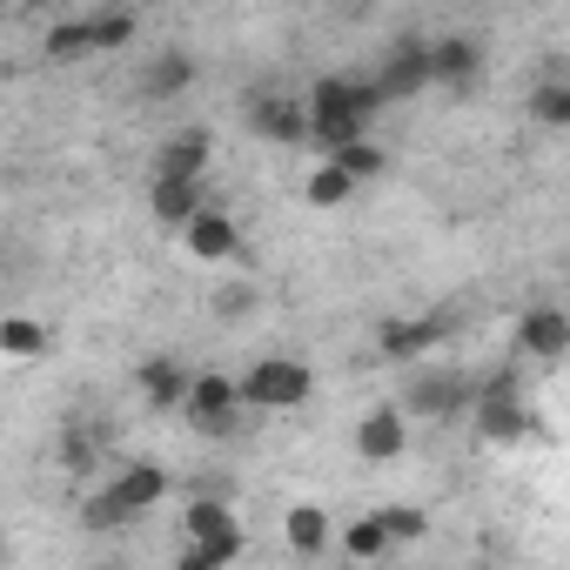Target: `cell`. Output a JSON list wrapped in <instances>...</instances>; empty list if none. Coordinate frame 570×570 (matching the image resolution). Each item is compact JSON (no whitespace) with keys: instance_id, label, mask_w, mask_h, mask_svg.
<instances>
[{"instance_id":"obj_1","label":"cell","mask_w":570,"mask_h":570,"mask_svg":"<svg viewBox=\"0 0 570 570\" xmlns=\"http://www.w3.org/2000/svg\"><path fill=\"white\" fill-rule=\"evenodd\" d=\"M303 101H309V115H316V141H309V148H323V161H336L343 148L370 141L376 108H390L383 88H376V81H356V75H323Z\"/></svg>"},{"instance_id":"obj_30","label":"cell","mask_w":570,"mask_h":570,"mask_svg":"<svg viewBox=\"0 0 570 570\" xmlns=\"http://www.w3.org/2000/svg\"><path fill=\"white\" fill-rule=\"evenodd\" d=\"M61 470H75V476H88V470H95V436H81V430H68V443H61Z\"/></svg>"},{"instance_id":"obj_20","label":"cell","mask_w":570,"mask_h":570,"mask_svg":"<svg viewBox=\"0 0 570 570\" xmlns=\"http://www.w3.org/2000/svg\"><path fill=\"white\" fill-rule=\"evenodd\" d=\"M336 543H343L356 563H376V557H390V550H396V543H390V523H383V510H363V517H356V523H350Z\"/></svg>"},{"instance_id":"obj_28","label":"cell","mask_w":570,"mask_h":570,"mask_svg":"<svg viewBox=\"0 0 570 570\" xmlns=\"http://www.w3.org/2000/svg\"><path fill=\"white\" fill-rule=\"evenodd\" d=\"M383 523H390V543H423L430 537V510H416V503H383Z\"/></svg>"},{"instance_id":"obj_27","label":"cell","mask_w":570,"mask_h":570,"mask_svg":"<svg viewBox=\"0 0 570 570\" xmlns=\"http://www.w3.org/2000/svg\"><path fill=\"white\" fill-rule=\"evenodd\" d=\"M88 21H95V55H121V48L135 41V28H141L128 8H101V14H88Z\"/></svg>"},{"instance_id":"obj_22","label":"cell","mask_w":570,"mask_h":570,"mask_svg":"<svg viewBox=\"0 0 570 570\" xmlns=\"http://www.w3.org/2000/svg\"><path fill=\"white\" fill-rule=\"evenodd\" d=\"M48 350H55V336H48L35 316H8V323H0V356L35 363V356H48Z\"/></svg>"},{"instance_id":"obj_5","label":"cell","mask_w":570,"mask_h":570,"mask_svg":"<svg viewBox=\"0 0 570 570\" xmlns=\"http://www.w3.org/2000/svg\"><path fill=\"white\" fill-rule=\"evenodd\" d=\"M463 403H476V390H470L463 376H450V370H423V376L403 383V416H410V423H443V416H456Z\"/></svg>"},{"instance_id":"obj_2","label":"cell","mask_w":570,"mask_h":570,"mask_svg":"<svg viewBox=\"0 0 570 570\" xmlns=\"http://www.w3.org/2000/svg\"><path fill=\"white\" fill-rule=\"evenodd\" d=\"M470 423H476V443H490V450H510V443H523V436H543V416L523 403V376H517V370H490V376L476 383Z\"/></svg>"},{"instance_id":"obj_3","label":"cell","mask_w":570,"mask_h":570,"mask_svg":"<svg viewBox=\"0 0 570 570\" xmlns=\"http://www.w3.org/2000/svg\"><path fill=\"white\" fill-rule=\"evenodd\" d=\"M309 396H316V370L303 356H262L242 370V410L275 416V410H303Z\"/></svg>"},{"instance_id":"obj_33","label":"cell","mask_w":570,"mask_h":570,"mask_svg":"<svg viewBox=\"0 0 570 570\" xmlns=\"http://www.w3.org/2000/svg\"><path fill=\"white\" fill-rule=\"evenodd\" d=\"M563 316H570V296H563Z\"/></svg>"},{"instance_id":"obj_12","label":"cell","mask_w":570,"mask_h":570,"mask_svg":"<svg viewBox=\"0 0 570 570\" xmlns=\"http://www.w3.org/2000/svg\"><path fill=\"white\" fill-rule=\"evenodd\" d=\"M517 350L537 356V363H563V356H570V316H563V303H557V309H550V303L523 309V316H517Z\"/></svg>"},{"instance_id":"obj_25","label":"cell","mask_w":570,"mask_h":570,"mask_svg":"<svg viewBox=\"0 0 570 570\" xmlns=\"http://www.w3.org/2000/svg\"><path fill=\"white\" fill-rule=\"evenodd\" d=\"M262 309V289L255 282H215V296H208V316L215 323H248Z\"/></svg>"},{"instance_id":"obj_17","label":"cell","mask_w":570,"mask_h":570,"mask_svg":"<svg viewBox=\"0 0 570 570\" xmlns=\"http://www.w3.org/2000/svg\"><path fill=\"white\" fill-rule=\"evenodd\" d=\"M450 336V323H436V316H416V323H383V336H376V356L383 363H416L423 350H436Z\"/></svg>"},{"instance_id":"obj_14","label":"cell","mask_w":570,"mask_h":570,"mask_svg":"<svg viewBox=\"0 0 570 570\" xmlns=\"http://www.w3.org/2000/svg\"><path fill=\"white\" fill-rule=\"evenodd\" d=\"M135 383H141L148 410H188V396H195V370H181L175 356H148L135 370Z\"/></svg>"},{"instance_id":"obj_8","label":"cell","mask_w":570,"mask_h":570,"mask_svg":"<svg viewBox=\"0 0 570 570\" xmlns=\"http://www.w3.org/2000/svg\"><path fill=\"white\" fill-rule=\"evenodd\" d=\"M235 410H242V376L202 370V376H195V396H188V423H195L202 436H235Z\"/></svg>"},{"instance_id":"obj_13","label":"cell","mask_w":570,"mask_h":570,"mask_svg":"<svg viewBox=\"0 0 570 570\" xmlns=\"http://www.w3.org/2000/svg\"><path fill=\"white\" fill-rule=\"evenodd\" d=\"M181 242H188V255H195V262H215V268L242 255V228H235V215H228V208L195 215V222L181 228Z\"/></svg>"},{"instance_id":"obj_31","label":"cell","mask_w":570,"mask_h":570,"mask_svg":"<svg viewBox=\"0 0 570 570\" xmlns=\"http://www.w3.org/2000/svg\"><path fill=\"white\" fill-rule=\"evenodd\" d=\"M175 570H215V563H208V557H202V550H195V543H188V550H181V557H175Z\"/></svg>"},{"instance_id":"obj_9","label":"cell","mask_w":570,"mask_h":570,"mask_svg":"<svg viewBox=\"0 0 570 570\" xmlns=\"http://www.w3.org/2000/svg\"><path fill=\"white\" fill-rule=\"evenodd\" d=\"M430 75H436V88L470 95V88L483 81V41H470V35H443V41H430Z\"/></svg>"},{"instance_id":"obj_10","label":"cell","mask_w":570,"mask_h":570,"mask_svg":"<svg viewBox=\"0 0 570 570\" xmlns=\"http://www.w3.org/2000/svg\"><path fill=\"white\" fill-rule=\"evenodd\" d=\"M208 161H215L208 128H181L155 148V181H208Z\"/></svg>"},{"instance_id":"obj_26","label":"cell","mask_w":570,"mask_h":570,"mask_svg":"<svg viewBox=\"0 0 570 570\" xmlns=\"http://www.w3.org/2000/svg\"><path fill=\"white\" fill-rule=\"evenodd\" d=\"M530 121L537 128H570V81H537L530 88Z\"/></svg>"},{"instance_id":"obj_29","label":"cell","mask_w":570,"mask_h":570,"mask_svg":"<svg viewBox=\"0 0 570 570\" xmlns=\"http://www.w3.org/2000/svg\"><path fill=\"white\" fill-rule=\"evenodd\" d=\"M336 168H350V175H356V188H363V181H376V175L390 168V155H383L376 141H356V148H343V155H336Z\"/></svg>"},{"instance_id":"obj_23","label":"cell","mask_w":570,"mask_h":570,"mask_svg":"<svg viewBox=\"0 0 570 570\" xmlns=\"http://www.w3.org/2000/svg\"><path fill=\"white\" fill-rule=\"evenodd\" d=\"M41 48H48L55 61H88V55H95V21H88V14H68V21L48 28Z\"/></svg>"},{"instance_id":"obj_4","label":"cell","mask_w":570,"mask_h":570,"mask_svg":"<svg viewBox=\"0 0 570 570\" xmlns=\"http://www.w3.org/2000/svg\"><path fill=\"white\" fill-rule=\"evenodd\" d=\"M181 530H188V543H195L215 570H228V563L242 557V543H248V537H242V523H235V510H228V497H215V490L188 503Z\"/></svg>"},{"instance_id":"obj_7","label":"cell","mask_w":570,"mask_h":570,"mask_svg":"<svg viewBox=\"0 0 570 570\" xmlns=\"http://www.w3.org/2000/svg\"><path fill=\"white\" fill-rule=\"evenodd\" d=\"M376 88H383V101H410V95H423V88H436V75H430V41H396L383 61H376V75H370Z\"/></svg>"},{"instance_id":"obj_21","label":"cell","mask_w":570,"mask_h":570,"mask_svg":"<svg viewBox=\"0 0 570 570\" xmlns=\"http://www.w3.org/2000/svg\"><path fill=\"white\" fill-rule=\"evenodd\" d=\"M121 523H135V510L115 497V483H95L88 503H81V530H88V537H108V530H121Z\"/></svg>"},{"instance_id":"obj_11","label":"cell","mask_w":570,"mask_h":570,"mask_svg":"<svg viewBox=\"0 0 570 570\" xmlns=\"http://www.w3.org/2000/svg\"><path fill=\"white\" fill-rule=\"evenodd\" d=\"M410 450V416H403V403H376L363 423H356V456L363 463H396Z\"/></svg>"},{"instance_id":"obj_24","label":"cell","mask_w":570,"mask_h":570,"mask_svg":"<svg viewBox=\"0 0 570 570\" xmlns=\"http://www.w3.org/2000/svg\"><path fill=\"white\" fill-rule=\"evenodd\" d=\"M303 195H309V208H343V202L356 195V175L336 168V161H316L309 181H303Z\"/></svg>"},{"instance_id":"obj_6","label":"cell","mask_w":570,"mask_h":570,"mask_svg":"<svg viewBox=\"0 0 570 570\" xmlns=\"http://www.w3.org/2000/svg\"><path fill=\"white\" fill-rule=\"evenodd\" d=\"M248 128H255L262 141H275V148H309V141H316V115H309V101H296V95L255 101V108H248Z\"/></svg>"},{"instance_id":"obj_16","label":"cell","mask_w":570,"mask_h":570,"mask_svg":"<svg viewBox=\"0 0 570 570\" xmlns=\"http://www.w3.org/2000/svg\"><path fill=\"white\" fill-rule=\"evenodd\" d=\"M336 537H343V530L330 523V510H323V503H289V517H282V543H289L303 563H309V557H323Z\"/></svg>"},{"instance_id":"obj_32","label":"cell","mask_w":570,"mask_h":570,"mask_svg":"<svg viewBox=\"0 0 570 570\" xmlns=\"http://www.w3.org/2000/svg\"><path fill=\"white\" fill-rule=\"evenodd\" d=\"M95 570H121V563H95Z\"/></svg>"},{"instance_id":"obj_19","label":"cell","mask_w":570,"mask_h":570,"mask_svg":"<svg viewBox=\"0 0 570 570\" xmlns=\"http://www.w3.org/2000/svg\"><path fill=\"white\" fill-rule=\"evenodd\" d=\"M108 483H115V497H121L135 517H141V510H155V503L168 497V470H161V463H128V470H115Z\"/></svg>"},{"instance_id":"obj_15","label":"cell","mask_w":570,"mask_h":570,"mask_svg":"<svg viewBox=\"0 0 570 570\" xmlns=\"http://www.w3.org/2000/svg\"><path fill=\"white\" fill-rule=\"evenodd\" d=\"M215 202H208V181H155L148 188V215L161 222V228H188L195 215H208Z\"/></svg>"},{"instance_id":"obj_18","label":"cell","mask_w":570,"mask_h":570,"mask_svg":"<svg viewBox=\"0 0 570 570\" xmlns=\"http://www.w3.org/2000/svg\"><path fill=\"white\" fill-rule=\"evenodd\" d=\"M135 88H141V101H175V95H188V88H195V61L168 48V55H155V61L141 68V81H135Z\"/></svg>"}]
</instances>
